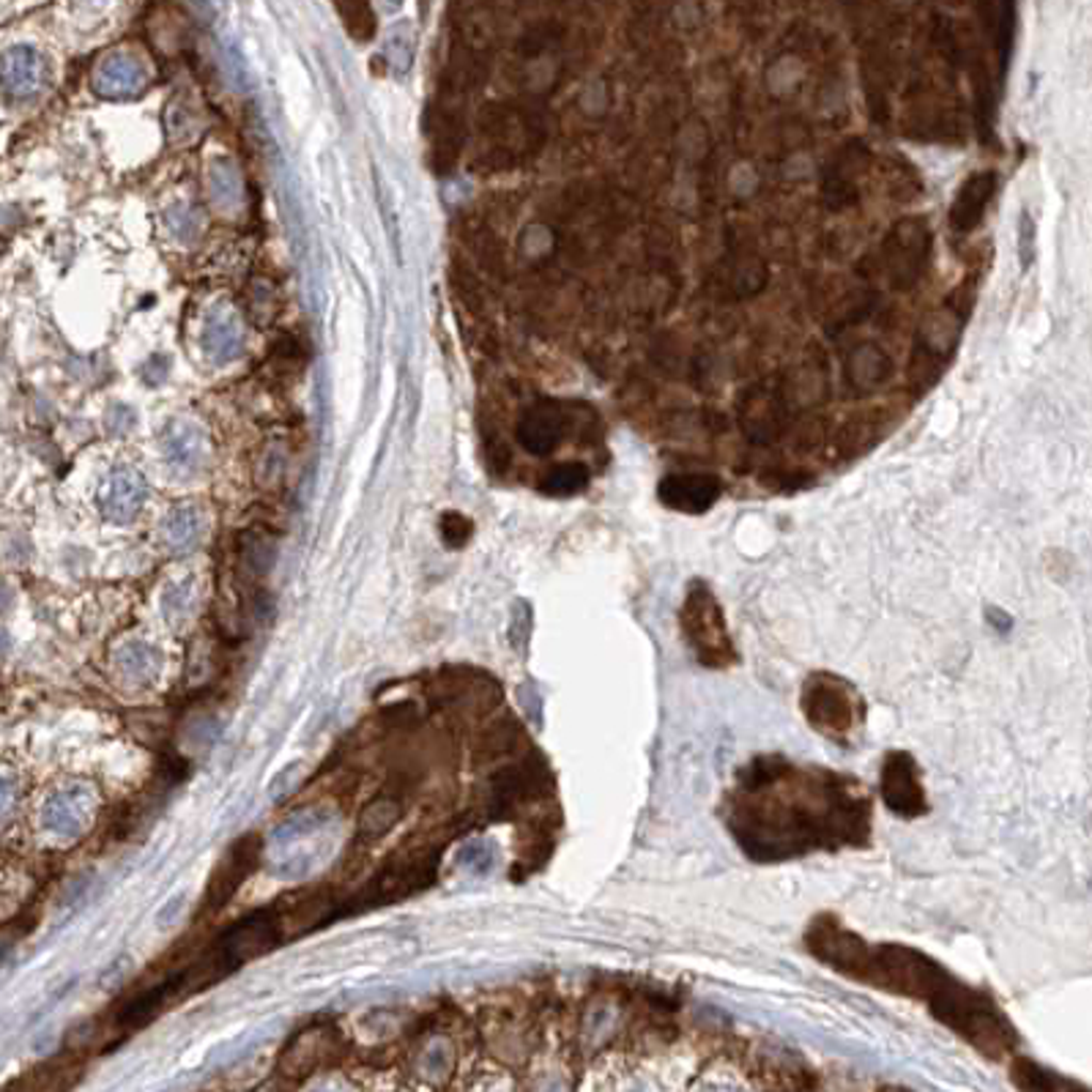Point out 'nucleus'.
I'll return each instance as SVG.
<instances>
[{
  "label": "nucleus",
  "mask_w": 1092,
  "mask_h": 1092,
  "mask_svg": "<svg viewBox=\"0 0 1092 1092\" xmlns=\"http://www.w3.org/2000/svg\"><path fill=\"white\" fill-rule=\"evenodd\" d=\"M808 950L835 972L871 988H885L929 1002L939 1024L972 1043L980 1055H999L1013 1038V1024L986 992L961 983L948 969L920 950L904 945H868L843 929L835 917H819L810 925Z\"/></svg>",
  "instance_id": "obj_1"
},
{
  "label": "nucleus",
  "mask_w": 1092,
  "mask_h": 1092,
  "mask_svg": "<svg viewBox=\"0 0 1092 1092\" xmlns=\"http://www.w3.org/2000/svg\"><path fill=\"white\" fill-rule=\"evenodd\" d=\"M684 640L691 644L693 654L707 668H728L737 663L734 640L728 635L726 616H723L717 597L703 581H693L682 611H679Z\"/></svg>",
  "instance_id": "obj_2"
},
{
  "label": "nucleus",
  "mask_w": 1092,
  "mask_h": 1092,
  "mask_svg": "<svg viewBox=\"0 0 1092 1092\" xmlns=\"http://www.w3.org/2000/svg\"><path fill=\"white\" fill-rule=\"evenodd\" d=\"M803 715L810 726L829 740L846 742L854 726H860L866 707L852 684L833 674H813L803 684Z\"/></svg>",
  "instance_id": "obj_3"
},
{
  "label": "nucleus",
  "mask_w": 1092,
  "mask_h": 1092,
  "mask_svg": "<svg viewBox=\"0 0 1092 1092\" xmlns=\"http://www.w3.org/2000/svg\"><path fill=\"white\" fill-rule=\"evenodd\" d=\"M880 791L887 810L896 817L917 819L929 813V800H925L923 784L917 775V761L906 750L887 754L885 764H882Z\"/></svg>",
  "instance_id": "obj_4"
},
{
  "label": "nucleus",
  "mask_w": 1092,
  "mask_h": 1092,
  "mask_svg": "<svg viewBox=\"0 0 1092 1092\" xmlns=\"http://www.w3.org/2000/svg\"><path fill=\"white\" fill-rule=\"evenodd\" d=\"M148 66L129 50L107 52L91 75V85L101 99H134L148 89Z\"/></svg>",
  "instance_id": "obj_5"
},
{
  "label": "nucleus",
  "mask_w": 1092,
  "mask_h": 1092,
  "mask_svg": "<svg viewBox=\"0 0 1092 1092\" xmlns=\"http://www.w3.org/2000/svg\"><path fill=\"white\" fill-rule=\"evenodd\" d=\"M723 482L715 474H668L660 479L658 498L663 507L677 509L684 516H703L717 504Z\"/></svg>",
  "instance_id": "obj_6"
},
{
  "label": "nucleus",
  "mask_w": 1092,
  "mask_h": 1092,
  "mask_svg": "<svg viewBox=\"0 0 1092 1092\" xmlns=\"http://www.w3.org/2000/svg\"><path fill=\"white\" fill-rule=\"evenodd\" d=\"M258 852H260V841L255 838V835H250V838H241V841L236 843L231 852H227V857L220 862L217 873H213L211 882H208L206 906H211V909H220V906H225L227 901H231L233 892L239 890L241 882H244L247 876L252 873V868L258 866Z\"/></svg>",
  "instance_id": "obj_7"
},
{
  "label": "nucleus",
  "mask_w": 1092,
  "mask_h": 1092,
  "mask_svg": "<svg viewBox=\"0 0 1092 1092\" xmlns=\"http://www.w3.org/2000/svg\"><path fill=\"white\" fill-rule=\"evenodd\" d=\"M201 346L211 362H231L244 348V327L231 304H211L203 318Z\"/></svg>",
  "instance_id": "obj_8"
},
{
  "label": "nucleus",
  "mask_w": 1092,
  "mask_h": 1092,
  "mask_svg": "<svg viewBox=\"0 0 1092 1092\" xmlns=\"http://www.w3.org/2000/svg\"><path fill=\"white\" fill-rule=\"evenodd\" d=\"M47 82V63L33 47H12L0 56V85L14 99L38 94Z\"/></svg>",
  "instance_id": "obj_9"
},
{
  "label": "nucleus",
  "mask_w": 1092,
  "mask_h": 1092,
  "mask_svg": "<svg viewBox=\"0 0 1092 1092\" xmlns=\"http://www.w3.org/2000/svg\"><path fill=\"white\" fill-rule=\"evenodd\" d=\"M565 433L567 416L553 402H542V406L528 409L518 425V441L532 455H551L561 444Z\"/></svg>",
  "instance_id": "obj_10"
},
{
  "label": "nucleus",
  "mask_w": 1092,
  "mask_h": 1092,
  "mask_svg": "<svg viewBox=\"0 0 1092 1092\" xmlns=\"http://www.w3.org/2000/svg\"><path fill=\"white\" fill-rule=\"evenodd\" d=\"M994 189H997V173H992V170L988 173H975V176H969L967 181L961 184L959 195H955L953 206H950V225H953V231L969 233L972 227L980 225Z\"/></svg>",
  "instance_id": "obj_11"
},
{
  "label": "nucleus",
  "mask_w": 1092,
  "mask_h": 1092,
  "mask_svg": "<svg viewBox=\"0 0 1092 1092\" xmlns=\"http://www.w3.org/2000/svg\"><path fill=\"white\" fill-rule=\"evenodd\" d=\"M162 446L173 463L187 465V469H195L208 455V441L203 430L187 420H173L164 425Z\"/></svg>",
  "instance_id": "obj_12"
},
{
  "label": "nucleus",
  "mask_w": 1092,
  "mask_h": 1092,
  "mask_svg": "<svg viewBox=\"0 0 1092 1092\" xmlns=\"http://www.w3.org/2000/svg\"><path fill=\"white\" fill-rule=\"evenodd\" d=\"M208 197H211V206L222 213H233L244 201V181L231 159H213L208 164Z\"/></svg>",
  "instance_id": "obj_13"
},
{
  "label": "nucleus",
  "mask_w": 1092,
  "mask_h": 1092,
  "mask_svg": "<svg viewBox=\"0 0 1092 1092\" xmlns=\"http://www.w3.org/2000/svg\"><path fill=\"white\" fill-rule=\"evenodd\" d=\"M983 19L992 33V42L999 56V72H1004L1011 61V42H1013V0H980Z\"/></svg>",
  "instance_id": "obj_14"
},
{
  "label": "nucleus",
  "mask_w": 1092,
  "mask_h": 1092,
  "mask_svg": "<svg viewBox=\"0 0 1092 1092\" xmlns=\"http://www.w3.org/2000/svg\"><path fill=\"white\" fill-rule=\"evenodd\" d=\"M143 498V479L134 471H115L105 485V509L113 516H129Z\"/></svg>",
  "instance_id": "obj_15"
},
{
  "label": "nucleus",
  "mask_w": 1092,
  "mask_h": 1092,
  "mask_svg": "<svg viewBox=\"0 0 1092 1092\" xmlns=\"http://www.w3.org/2000/svg\"><path fill=\"white\" fill-rule=\"evenodd\" d=\"M591 474L584 463H559L553 465L551 471H545V477L540 479V490L545 496H575L581 490H586Z\"/></svg>",
  "instance_id": "obj_16"
},
{
  "label": "nucleus",
  "mask_w": 1092,
  "mask_h": 1092,
  "mask_svg": "<svg viewBox=\"0 0 1092 1092\" xmlns=\"http://www.w3.org/2000/svg\"><path fill=\"white\" fill-rule=\"evenodd\" d=\"M164 227H168L170 239L181 241V244H192L203 231V213L192 203H173L164 211Z\"/></svg>",
  "instance_id": "obj_17"
},
{
  "label": "nucleus",
  "mask_w": 1092,
  "mask_h": 1092,
  "mask_svg": "<svg viewBox=\"0 0 1092 1092\" xmlns=\"http://www.w3.org/2000/svg\"><path fill=\"white\" fill-rule=\"evenodd\" d=\"M1013 1079H1016L1018 1087H1024V1090H1074V1081H1065V1079H1057L1051 1071H1046V1067L1035 1065V1062L1030 1060H1024V1057H1018L1016 1062H1013Z\"/></svg>",
  "instance_id": "obj_18"
},
{
  "label": "nucleus",
  "mask_w": 1092,
  "mask_h": 1092,
  "mask_svg": "<svg viewBox=\"0 0 1092 1092\" xmlns=\"http://www.w3.org/2000/svg\"><path fill=\"white\" fill-rule=\"evenodd\" d=\"M383 56H386V61H390V66L397 72V75L409 72L411 56H414L411 33L406 31V28H397V31L386 38V45H383Z\"/></svg>",
  "instance_id": "obj_19"
},
{
  "label": "nucleus",
  "mask_w": 1092,
  "mask_h": 1092,
  "mask_svg": "<svg viewBox=\"0 0 1092 1092\" xmlns=\"http://www.w3.org/2000/svg\"><path fill=\"white\" fill-rule=\"evenodd\" d=\"M197 121L192 118V113H189V107L181 105V101H173L168 110V132L170 138L176 140V143H184V140H192L195 138V129Z\"/></svg>",
  "instance_id": "obj_20"
},
{
  "label": "nucleus",
  "mask_w": 1092,
  "mask_h": 1092,
  "mask_svg": "<svg viewBox=\"0 0 1092 1092\" xmlns=\"http://www.w3.org/2000/svg\"><path fill=\"white\" fill-rule=\"evenodd\" d=\"M471 532H474L471 521L469 518L458 516V512H449V516H444V521H441V537H444V542L449 548L465 545V540L471 537Z\"/></svg>",
  "instance_id": "obj_21"
},
{
  "label": "nucleus",
  "mask_w": 1092,
  "mask_h": 1092,
  "mask_svg": "<svg viewBox=\"0 0 1092 1092\" xmlns=\"http://www.w3.org/2000/svg\"><path fill=\"white\" fill-rule=\"evenodd\" d=\"M343 6H362V0H343Z\"/></svg>",
  "instance_id": "obj_22"
},
{
  "label": "nucleus",
  "mask_w": 1092,
  "mask_h": 1092,
  "mask_svg": "<svg viewBox=\"0 0 1092 1092\" xmlns=\"http://www.w3.org/2000/svg\"><path fill=\"white\" fill-rule=\"evenodd\" d=\"M402 0H390V6H400Z\"/></svg>",
  "instance_id": "obj_23"
}]
</instances>
